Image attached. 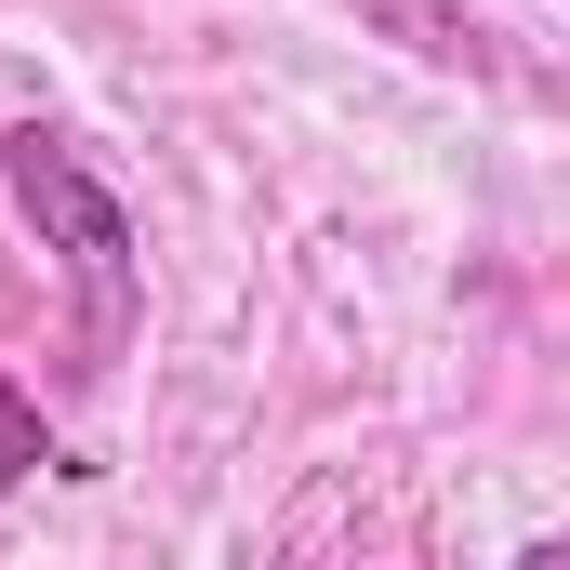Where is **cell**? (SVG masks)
<instances>
[{
	"mask_svg": "<svg viewBox=\"0 0 570 570\" xmlns=\"http://www.w3.org/2000/svg\"><path fill=\"white\" fill-rule=\"evenodd\" d=\"M0 173H13V213L40 226V253H53V266H67V292H80V345L107 358V345L134 332V305H146L120 186L80 159V134H53V120H13V134H0Z\"/></svg>",
	"mask_w": 570,
	"mask_h": 570,
	"instance_id": "1",
	"label": "cell"
},
{
	"mask_svg": "<svg viewBox=\"0 0 570 570\" xmlns=\"http://www.w3.org/2000/svg\"><path fill=\"white\" fill-rule=\"evenodd\" d=\"M358 27H385L412 67H451V80H504V53H491V27L464 13V0H358Z\"/></svg>",
	"mask_w": 570,
	"mask_h": 570,
	"instance_id": "2",
	"label": "cell"
},
{
	"mask_svg": "<svg viewBox=\"0 0 570 570\" xmlns=\"http://www.w3.org/2000/svg\"><path fill=\"white\" fill-rule=\"evenodd\" d=\"M27 464H53V438H40V412H27V399L0 385V491H13Z\"/></svg>",
	"mask_w": 570,
	"mask_h": 570,
	"instance_id": "3",
	"label": "cell"
}]
</instances>
